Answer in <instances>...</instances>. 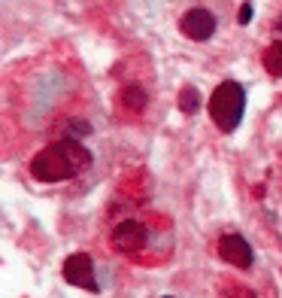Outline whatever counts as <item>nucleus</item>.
I'll list each match as a JSON object with an SVG mask.
<instances>
[{
	"label": "nucleus",
	"mask_w": 282,
	"mask_h": 298,
	"mask_svg": "<svg viewBox=\"0 0 282 298\" xmlns=\"http://www.w3.org/2000/svg\"><path fill=\"white\" fill-rule=\"evenodd\" d=\"M91 168V152L76 137L55 140L30 158V176L39 182H64Z\"/></svg>",
	"instance_id": "1"
},
{
	"label": "nucleus",
	"mask_w": 282,
	"mask_h": 298,
	"mask_svg": "<svg viewBox=\"0 0 282 298\" xmlns=\"http://www.w3.org/2000/svg\"><path fill=\"white\" fill-rule=\"evenodd\" d=\"M207 110H210V119L219 125V131L231 134L240 122H243V113H246V92H243V86H240L237 80L219 82V88L213 92Z\"/></svg>",
	"instance_id": "2"
},
{
	"label": "nucleus",
	"mask_w": 282,
	"mask_h": 298,
	"mask_svg": "<svg viewBox=\"0 0 282 298\" xmlns=\"http://www.w3.org/2000/svg\"><path fill=\"white\" fill-rule=\"evenodd\" d=\"M109 244H112V250H118V252H140V250L149 244V228H146V222L122 219V222L112 228Z\"/></svg>",
	"instance_id": "3"
},
{
	"label": "nucleus",
	"mask_w": 282,
	"mask_h": 298,
	"mask_svg": "<svg viewBox=\"0 0 282 298\" xmlns=\"http://www.w3.org/2000/svg\"><path fill=\"white\" fill-rule=\"evenodd\" d=\"M64 280L70 286H79L85 292H97V280H94V262L88 252H73L64 262Z\"/></svg>",
	"instance_id": "4"
},
{
	"label": "nucleus",
	"mask_w": 282,
	"mask_h": 298,
	"mask_svg": "<svg viewBox=\"0 0 282 298\" xmlns=\"http://www.w3.org/2000/svg\"><path fill=\"white\" fill-rule=\"evenodd\" d=\"M179 30H182V36H185V40L207 43L210 36L216 34V16H213L210 10H200V6H194V10H188V12L179 18Z\"/></svg>",
	"instance_id": "5"
},
{
	"label": "nucleus",
	"mask_w": 282,
	"mask_h": 298,
	"mask_svg": "<svg viewBox=\"0 0 282 298\" xmlns=\"http://www.w3.org/2000/svg\"><path fill=\"white\" fill-rule=\"evenodd\" d=\"M219 258H225L228 265H234V268H252V262H255V252H252V246H249V240L243 238V234H225L222 240H219Z\"/></svg>",
	"instance_id": "6"
},
{
	"label": "nucleus",
	"mask_w": 282,
	"mask_h": 298,
	"mask_svg": "<svg viewBox=\"0 0 282 298\" xmlns=\"http://www.w3.org/2000/svg\"><path fill=\"white\" fill-rule=\"evenodd\" d=\"M146 104H149V98H146V92H143V88H137V86H128L122 94H118V106H125L131 116L143 113Z\"/></svg>",
	"instance_id": "7"
},
{
	"label": "nucleus",
	"mask_w": 282,
	"mask_h": 298,
	"mask_svg": "<svg viewBox=\"0 0 282 298\" xmlns=\"http://www.w3.org/2000/svg\"><path fill=\"white\" fill-rule=\"evenodd\" d=\"M261 64H264V70L270 73V76L282 80V36H279L276 43H270V46L264 49V55H261Z\"/></svg>",
	"instance_id": "8"
},
{
	"label": "nucleus",
	"mask_w": 282,
	"mask_h": 298,
	"mask_svg": "<svg viewBox=\"0 0 282 298\" xmlns=\"http://www.w3.org/2000/svg\"><path fill=\"white\" fill-rule=\"evenodd\" d=\"M200 106H204V98H200V92H197L194 86H185V88L179 92V110H182L185 116H194Z\"/></svg>",
	"instance_id": "9"
},
{
	"label": "nucleus",
	"mask_w": 282,
	"mask_h": 298,
	"mask_svg": "<svg viewBox=\"0 0 282 298\" xmlns=\"http://www.w3.org/2000/svg\"><path fill=\"white\" fill-rule=\"evenodd\" d=\"M237 22H240V24H249V22H252V4H243V10L237 12Z\"/></svg>",
	"instance_id": "10"
},
{
	"label": "nucleus",
	"mask_w": 282,
	"mask_h": 298,
	"mask_svg": "<svg viewBox=\"0 0 282 298\" xmlns=\"http://www.w3.org/2000/svg\"><path fill=\"white\" fill-rule=\"evenodd\" d=\"M273 30H276V34H279V36H282V16H279V18H276V22H273Z\"/></svg>",
	"instance_id": "11"
},
{
	"label": "nucleus",
	"mask_w": 282,
	"mask_h": 298,
	"mask_svg": "<svg viewBox=\"0 0 282 298\" xmlns=\"http://www.w3.org/2000/svg\"><path fill=\"white\" fill-rule=\"evenodd\" d=\"M164 298H173V295H164Z\"/></svg>",
	"instance_id": "12"
}]
</instances>
